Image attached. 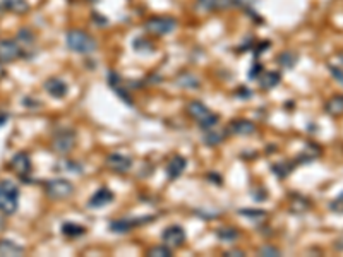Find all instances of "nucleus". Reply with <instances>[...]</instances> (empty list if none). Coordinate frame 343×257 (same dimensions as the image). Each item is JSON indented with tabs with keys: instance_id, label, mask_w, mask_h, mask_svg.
Returning a JSON list of instances; mask_svg holds the SVG:
<instances>
[{
	"instance_id": "35",
	"label": "nucleus",
	"mask_w": 343,
	"mask_h": 257,
	"mask_svg": "<svg viewBox=\"0 0 343 257\" xmlns=\"http://www.w3.org/2000/svg\"><path fill=\"white\" fill-rule=\"evenodd\" d=\"M228 255H242V252H239V250H234V252H228Z\"/></svg>"
},
{
	"instance_id": "4",
	"label": "nucleus",
	"mask_w": 343,
	"mask_h": 257,
	"mask_svg": "<svg viewBox=\"0 0 343 257\" xmlns=\"http://www.w3.org/2000/svg\"><path fill=\"white\" fill-rule=\"evenodd\" d=\"M75 144V134L72 130L69 129H62V130H57L53 135V151H57L59 154H67L72 151Z\"/></svg>"
},
{
	"instance_id": "27",
	"label": "nucleus",
	"mask_w": 343,
	"mask_h": 257,
	"mask_svg": "<svg viewBox=\"0 0 343 257\" xmlns=\"http://www.w3.org/2000/svg\"><path fill=\"white\" fill-rule=\"evenodd\" d=\"M239 213L242 216H247V218H252V220H259V218H264L266 216V211H263V209H239Z\"/></svg>"
},
{
	"instance_id": "18",
	"label": "nucleus",
	"mask_w": 343,
	"mask_h": 257,
	"mask_svg": "<svg viewBox=\"0 0 343 257\" xmlns=\"http://www.w3.org/2000/svg\"><path fill=\"white\" fill-rule=\"evenodd\" d=\"M326 112L333 115V117H338V115H343V94H336L333 96L330 102L326 103Z\"/></svg>"
},
{
	"instance_id": "36",
	"label": "nucleus",
	"mask_w": 343,
	"mask_h": 257,
	"mask_svg": "<svg viewBox=\"0 0 343 257\" xmlns=\"http://www.w3.org/2000/svg\"><path fill=\"white\" fill-rule=\"evenodd\" d=\"M338 60H340V65L343 67V52H341V53H338Z\"/></svg>"
},
{
	"instance_id": "33",
	"label": "nucleus",
	"mask_w": 343,
	"mask_h": 257,
	"mask_svg": "<svg viewBox=\"0 0 343 257\" xmlns=\"http://www.w3.org/2000/svg\"><path fill=\"white\" fill-rule=\"evenodd\" d=\"M7 120H9V115L4 113V112H0V127H2V125H6Z\"/></svg>"
},
{
	"instance_id": "25",
	"label": "nucleus",
	"mask_w": 343,
	"mask_h": 257,
	"mask_svg": "<svg viewBox=\"0 0 343 257\" xmlns=\"http://www.w3.org/2000/svg\"><path fill=\"white\" fill-rule=\"evenodd\" d=\"M292 168H294V165H292V163H289V165H287V163H278V165L273 166V171L276 173V177H278V179H285L287 175H289L292 171Z\"/></svg>"
},
{
	"instance_id": "32",
	"label": "nucleus",
	"mask_w": 343,
	"mask_h": 257,
	"mask_svg": "<svg viewBox=\"0 0 343 257\" xmlns=\"http://www.w3.org/2000/svg\"><path fill=\"white\" fill-rule=\"evenodd\" d=\"M261 254L263 255H280V250L273 249V247H263V249H261Z\"/></svg>"
},
{
	"instance_id": "14",
	"label": "nucleus",
	"mask_w": 343,
	"mask_h": 257,
	"mask_svg": "<svg viewBox=\"0 0 343 257\" xmlns=\"http://www.w3.org/2000/svg\"><path fill=\"white\" fill-rule=\"evenodd\" d=\"M230 132L237 135H251L256 132V125L249 120H234L230 124Z\"/></svg>"
},
{
	"instance_id": "22",
	"label": "nucleus",
	"mask_w": 343,
	"mask_h": 257,
	"mask_svg": "<svg viewBox=\"0 0 343 257\" xmlns=\"http://www.w3.org/2000/svg\"><path fill=\"white\" fill-rule=\"evenodd\" d=\"M278 62L280 65H283L285 69H292L297 62V55L294 52H283L278 57Z\"/></svg>"
},
{
	"instance_id": "5",
	"label": "nucleus",
	"mask_w": 343,
	"mask_h": 257,
	"mask_svg": "<svg viewBox=\"0 0 343 257\" xmlns=\"http://www.w3.org/2000/svg\"><path fill=\"white\" fill-rule=\"evenodd\" d=\"M45 190L52 199H65L74 192V185L65 179H53L47 184Z\"/></svg>"
},
{
	"instance_id": "28",
	"label": "nucleus",
	"mask_w": 343,
	"mask_h": 257,
	"mask_svg": "<svg viewBox=\"0 0 343 257\" xmlns=\"http://www.w3.org/2000/svg\"><path fill=\"white\" fill-rule=\"evenodd\" d=\"M17 39L21 42V45H31L34 42V34L29 29H21L17 33Z\"/></svg>"
},
{
	"instance_id": "20",
	"label": "nucleus",
	"mask_w": 343,
	"mask_h": 257,
	"mask_svg": "<svg viewBox=\"0 0 343 257\" xmlns=\"http://www.w3.org/2000/svg\"><path fill=\"white\" fill-rule=\"evenodd\" d=\"M216 235H218V239L221 242H234L239 239V231L234 228H220L216 231Z\"/></svg>"
},
{
	"instance_id": "13",
	"label": "nucleus",
	"mask_w": 343,
	"mask_h": 257,
	"mask_svg": "<svg viewBox=\"0 0 343 257\" xmlns=\"http://www.w3.org/2000/svg\"><path fill=\"white\" fill-rule=\"evenodd\" d=\"M112 201H113V194L110 192L107 187H102V189L97 190V192L93 194V197L89 199L88 206H89V208H103V206L110 204Z\"/></svg>"
},
{
	"instance_id": "10",
	"label": "nucleus",
	"mask_w": 343,
	"mask_h": 257,
	"mask_svg": "<svg viewBox=\"0 0 343 257\" xmlns=\"http://www.w3.org/2000/svg\"><path fill=\"white\" fill-rule=\"evenodd\" d=\"M107 166L112 168L113 171H119V173H125V171H129V168L132 166V160H130L129 156H124L120 153H112L108 154L107 158Z\"/></svg>"
},
{
	"instance_id": "3",
	"label": "nucleus",
	"mask_w": 343,
	"mask_h": 257,
	"mask_svg": "<svg viewBox=\"0 0 343 257\" xmlns=\"http://www.w3.org/2000/svg\"><path fill=\"white\" fill-rule=\"evenodd\" d=\"M187 112H189L190 117H193L203 129H211V127H215V125L218 124V117L211 113L209 110L206 108L201 102L189 103Z\"/></svg>"
},
{
	"instance_id": "24",
	"label": "nucleus",
	"mask_w": 343,
	"mask_h": 257,
	"mask_svg": "<svg viewBox=\"0 0 343 257\" xmlns=\"http://www.w3.org/2000/svg\"><path fill=\"white\" fill-rule=\"evenodd\" d=\"M179 84L182 86V88H198L199 81H198V77H194V75L185 74V75H180L179 77Z\"/></svg>"
},
{
	"instance_id": "8",
	"label": "nucleus",
	"mask_w": 343,
	"mask_h": 257,
	"mask_svg": "<svg viewBox=\"0 0 343 257\" xmlns=\"http://www.w3.org/2000/svg\"><path fill=\"white\" fill-rule=\"evenodd\" d=\"M12 171H16L21 179H26L29 175V171H31V160H29V156L26 153H16L11 158V163H9Z\"/></svg>"
},
{
	"instance_id": "15",
	"label": "nucleus",
	"mask_w": 343,
	"mask_h": 257,
	"mask_svg": "<svg viewBox=\"0 0 343 257\" xmlns=\"http://www.w3.org/2000/svg\"><path fill=\"white\" fill-rule=\"evenodd\" d=\"M144 221H148V220H144V218H141V220H119V221H113V223L110 225V230H112L113 233H125V231L132 230L136 225H141V223H144Z\"/></svg>"
},
{
	"instance_id": "17",
	"label": "nucleus",
	"mask_w": 343,
	"mask_h": 257,
	"mask_svg": "<svg viewBox=\"0 0 343 257\" xmlns=\"http://www.w3.org/2000/svg\"><path fill=\"white\" fill-rule=\"evenodd\" d=\"M2 7L6 9V11H11L16 14H24L28 12L29 9L26 0H2Z\"/></svg>"
},
{
	"instance_id": "34",
	"label": "nucleus",
	"mask_w": 343,
	"mask_h": 257,
	"mask_svg": "<svg viewBox=\"0 0 343 257\" xmlns=\"http://www.w3.org/2000/svg\"><path fill=\"white\" fill-rule=\"evenodd\" d=\"M4 74H6V69H4V64L0 62V79L4 77Z\"/></svg>"
},
{
	"instance_id": "6",
	"label": "nucleus",
	"mask_w": 343,
	"mask_h": 257,
	"mask_svg": "<svg viewBox=\"0 0 343 257\" xmlns=\"http://www.w3.org/2000/svg\"><path fill=\"white\" fill-rule=\"evenodd\" d=\"M24 55V48L21 43L14 42V39H2L0 42V62L9 64L12 60H17Z\"/></svg>"
},
{
	"instance_id": "19",
	"label": "nucleus",
	"mask_w": 343,
	"mask_h": 257,
	"mask_svg": "<svg viewBox=\"0 0 343 257\" xmlns=\"http://www.w3.org/2000/svg\"><path fill=\"white\" fill-rule=\"evenodd\" d=\"M278 83H280V74L278 72H268V74H264L263 77H261V86H263L264 89L275 88V86Z\"/></svg>"
},
{
	"instance_id": "12",
	"label": "nucleus",
	"mask_w": 343,
	"mask_h": 257,
	"mask_svg": "<svg viewBox=\"0 0 343 257\" xmlns=\"http://www.w3.org/2000/svg\"><path fill=\"white\" fill-rule=\"evenodd\" d=\"M185 168H187V160L182 158V156H175V158L170 160L168 166H166V175H168V179L175 180L184 173Z\"/></svg>"
},
{
	"instance_id": "2",
	"label": "nucleus",
	"mask_w": 343,
	"mask_h": 257,
	"mask_svg": "<svg viewBox=\"0 0 343 257\" xmlns=\"http://www.w3.org/2000/svg\"><path fill=\"white\" fill-rule=\"evenodd\" d=\"M67 45L75 53H93L97 50V42L81 29H72L67 33Z\"/></svg>"
},
{
	"instance_id": "31",
	"label": "nucleus",
	"mask_w": 343,
	"mask_h": 257,
	"mask_svg": "<svg viewBox=\"0 0 343 257\" xmlns=\"http://www.w3.org/2000/svg\"><path fill=\"white\" fill-rule=\"evenodd\" d=\"M330 70H331V74L335 75V79L338 81V83L343 84V70H340L338 67H333V65H330Z\"/></svg>"
},
{
	"instance_id": "29",
	"label": "nucleus",
	"mask_w": 343,
	"mask_h": 257,
	"mask_svg": "<svg viewBox=\"0 0 343 257\" xmlns=\"http://www.w3.org/2000/svg\"><path fill=\"white\" fill-rule=\"evenodd\" d=\"M57 168L59 170L60 168H62V170H70V171H74V173H75V171H81V166L78 163H74V161H67V160L60 161V163L57 165Z\"/></svg>"
},
{
	"instance_id": "26",
	"label": "nucleus",
	"mask_w": 343,
	"mask_h": 257,
	"mask_svg": "<svg viewBox=\"0 0 343 257\" xmlns=\"http://www.w3.org/2000/svg\"><path fill=\"white\" fill-rule=\"evenodd\" d=\"M149 257H166V255H172V250L170 247L166 245H160V247H153L149 252H148Z\"/></svg>"
},
{
	"instance_id": "23",
	"label": "nucleus",
	"mask_w": 343,
	"mask_h": 257,
	"mask_svg": "<svg viewBox=\"0 0 343 257\" xmlns=\"http://www.w3.org/2000/svg\"><path fill=\"white\" fill-rule=\"evenodd\" d=\"M221 139H223V135L220 132H216V130H206L204 134V143L208 146H216L221 143Z\"/></svg>"
},
{
	"instance_id": "1",
	"label": "nucleus",
	"mask_w": 343,
	"mask_h": 257,
	"mask_svg": "<svg viewBox=\"0 0 343 257\" xmlns=\"http://www.w3.org/2000/svg\"><path fill=\"white\" fill-rule=\"evenodd\" d=\"M19 206V187L12 180L0 182V213L14 214Z\"/></svg>"
},
{
	"instance_id": "16",
	"label": "nucleus",
	"mask_w": 343,
	"mask_h": 257,
	"mask_svg": "<svg viewBox=\"0 0 343 257\" xmlns=\"http://www.w3.org/2000/svg\"><path fill=\"white\" fill-rule=\"evenodd\" d=\"M24 249L12 240H0V255H21Z\"/></svg>"
},
{
	"instance_id": "7",
	"label": "nucleus",
	"mask_w": 343,
	"mask_h": 257,
	"mask_svg": "<svg viewBox=\"0 0 343 257\" xmlns=\"http://www.w3.org/2000/svg\"><path fill=\"white\" fill-rule=\"evenodd\" d=\"M175 29V21L170 17H151L146 23V31L155 34V36H163Z\"/></svg>"
},
{
	"instance_id": "9",
	"label": "nucleus",
	"mask_w": 343,
	"mask_h": 257,
	"mask_svg": "<svg viewBox=\"0 0 343 257\" xmlns=\"http://www.w3.org/2000/svg\"><path fill=\"white\" fill-rule=\"evenodd\" d=\"M161 239H163L165 245L166 247H172V249H177V247L184 245L185 242V231L180 228V226L174 225V226H168L163 235H161Z\"/></svg>"
},
{
	"instance_id": "11",
	"label": "nucleus",
	"mask_w": 343,
	"mask_h": 257,
	"mask_svg": "<svg viewBox=\"0 0 343 257\" xmlns=\"http://www.w3.org/2000/svg\"><path fill=\"white\" fill-rule=\"evenodd\" d=\"M45 89H47V93L50 96H53L57 100L64 98L65 94H67V84L59 77H50L48 81H45Z\"/></svg>"
},
{
	"instance_id": "30",
	"label": "nucleus",
	"mask_w": 343,
	"mask_h": 257,
	"mask_svg": "<svg viewBox=\"0 0 343 257\" xmlns=\"http://www.w3.org/2000/svg\"><path fill=\"white\" fill-rule=\"evenodd\" d=\"M330 208H331L333 211H335V213H338V214H343V194H341L338 199L333 201Z\"/></svg>"
},
{
	"instance_id": "21",
	"label": "nucleus",
	"mask_w": 343,
	"mask_h": 257,
	"mask_svg": "<svg viewBox=\"0 0 343 257\" xmlns=\"http://www.w3.org/2000/svg\"><path fill=\"white\" fill-rule=\"evenodd\" d=\"M62 233L65 236H79L84 233V228L81 225H75V223H65L62 226Z\"/></svg>"
}]
</instances>
